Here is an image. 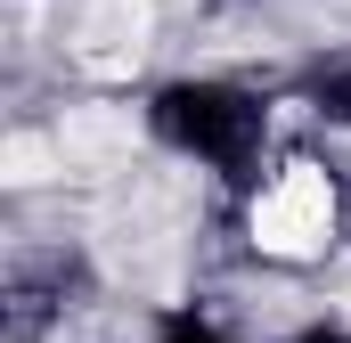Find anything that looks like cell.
I'll return each instance as SVG.
<instances>
[{"label":"cell","instance_id":"6da1fadb","mask_svg":"<svg viewBox=\"0 0 351 343\" xmlns=\"http://www.w3.org/2000/svg\"><path fill=\"white\" fill-rule=\"evenodd\" d=\"M147 131L156 147H172L180 164L213 172L229 188H254L262 164L278 156V106L269 90L237 82V74H172L147 90Z\"/></svg>","mask_w":351,"mask_h":343},{"label":"cell","instance_id":"7a4b0ae2","mask_svg":"<svg viewBox=\"0 0 351 343\" xmlns=\"http://www.w3.org/2000/svg\"><path fill=\"white\" fill-rule=\"evenodd\" d=\"M351 229V180L343 164L311 156V147H286L269 156L262 180L245 188V246L278 270H311L343 246Z\"/></svg>","mask_w":351,"mask_h":343},{"label":"cell","instance_id":"3957f363","mask_svg":"<svg viewBox=\"0 0 351 343\" xmlns=\"http://www.w3.org/2000/svg\"><path fill=\"white\" fill-rule=\"evenodd\" d=\"M294 106H302L311 123H327V131H351V58H319V66H302Z\"/></svg>","mask_w":351,"mask_h":343},{"label":"cell","instance_id":"277c9868","mask_svg":"<svg viewBox=\"0 0 351 343\" xmlns=\"http://www.w3.org/2000/svg\"><path fill=\"white\" fill-rule=\"evenodd\" d=\"M156 343H245V335H229L213 311L188 303V311H164V319H156Z\"/></svg>","mask_w":351,"mask_h":343},{"label":"cell","instance_id":"5b68a950","mask_svg":"<svg viewBox=\"0 0 351 343\" xmlns=\"http://www.w3.org/2000/svg\"><path fill=\"white\" fill-rule=\"evenodd\" d=\"M278 343H351V327H335V319H302V327H286Z\"/></svg>","mask_w":351,"mask_h":343}]
</instances>
